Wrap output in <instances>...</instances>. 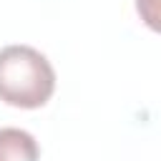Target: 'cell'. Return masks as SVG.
Returning a JSON list of instances; mask_svg holds the SVG:
<instances>
[{
    "mask_svg": "<svg viewBox=\"0 0 161 161\" xmlns=\"http://www.w3.org/2000/svg\"><path fill=\"white\" fill-rule=\"evenodd\" d=\"M136 8H138V13L143 15V20H146L151 28L158 25V23H156V0H136Z\"/></svg>",
    "mask_w": 161,
    "mask_h": 161,
    "instance_id": "3957f363",
    "label": "cell"
},
{
    "mask_svg": "<svg viewBox=\"0 0 161 161\" xmlns=\"http://www.w3.org/2000/svg\"><path fill=\"white\" fill-rule=\"evenodd\" d=\"M55 91L50 60L30 45L0 50V101L18 108H40Z\"/></svg>",
    "mask_w": 161,
    "mask_h": 161,
    "instance_id": "6da1fadb",
    "label": "cell"
},
{
    "mask_svg": "<svg viewBox=\"0 0 161 161\" xmlns=\"http://www.w3.org/2000/svg\"><path fill=\"white\" fill-rule=\"evenodd\" d=\"M38 158H40L38 141L28 131L13 126L0 128V161H38Z\"/></svg>",
    "mask_w": 161,
    "mask_h": 161,
    "instance_id": "7a4b0ae2",
    "label": "cell"
}]
</instances>
